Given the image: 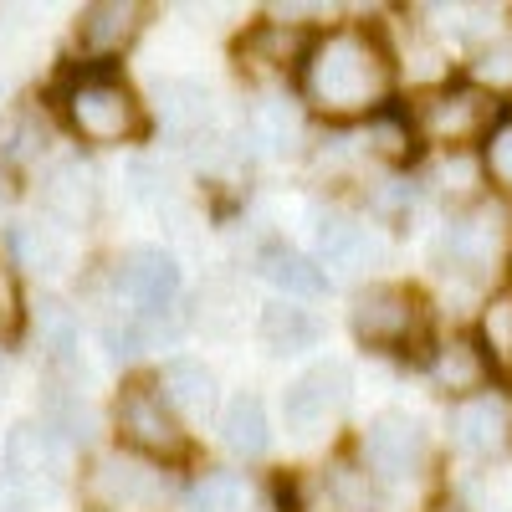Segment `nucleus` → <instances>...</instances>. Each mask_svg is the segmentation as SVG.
<instances>
[{"label": "nucleus", "mask_w": 512, "mask_h": 512, "mask_svg": "<svg viewBox=\"0 0 512 512\" xmlns=\"http://www.w3.org/2000/svg\"><path fill=\"white\" fill-rule=\"evenodd\" d=\"M297 88H303V103L328 123L374 118L390 108L395 93V52L374 26L359 21L313 31L303 67H297Z\"/></svg>", "instance_id": "1"}, {"label": "nucleus", "mask_w": 512, "mask_h": 512, "mask_svg": "<svg viewBox=\"0 0 512 512\" xmlns=\"http://www.w3.org/2000/svg\"><path fill=\"white\" fill-rule=\"evenodd\" d=\"M431 267L461 287H497L512 267V205L482 195L477 205H456L431 241Z\"/></svg>", "instance_id": "2"}, {"label": "nucleus", "mask_w": 512, "mask_h": 512, "mask_svg": "<svg viewBox=\"0 0 512 512\" xmlns=\"http://www.w3.org/2000/svg\"><path fill=\"white\" fill-rule=\"evenodd\" d=\"M405 113H410V128L425 149L477 154L487 144V134L502 123L507 103L492 98L487 88H477V82H466V77H441L425 93H415V103Z\"/></svg>", "instance_id": "3"}, {"label": "nucleus", "mask_w": 512, "mask_h": 512, "mask_svg": "<svg viewBox=\"0 0 512 512\" xmlns=\"http://www.w3.org/2000/svg\"><path fill=\"white\" fill-rule=\"evenodd\" d=\"M57 113L82 144H128L144 134V103L113 67H72L57 82Z\"/></svg>", "instance_id": "4"}, {"label": "nucleus", "mask_w": 512, "mask_h": 512, "mask_svg": "<svg viewBox=\"0 0 512 512\" xmlns=\"http://www.w3.org/2000/svg\"><path fill=\"white\" fill-rule=\"evenodd\" d=\"M349 328L374 354H410L415 344H425L431 308H425V297L405 282H369L349 308Z\"/></svg>", "instance_id": "5"}, {"label": "nucleus", "mask_w": 512, "mask_h": 512, "mask_svg": "<svg viewBox=\"0 0 512 512\" xmlns=\"http://www.w3.org/2000/svg\"><path fill=\"white\" fill-rule=\"evenodd\" d=\"M169 497L164 466L139 451H103L82 472V502L93 512H159Z\"/></svg>", "instance_id": "6"}, {"label": "nucleus", "mask_w": 512, "mask_h": 512, "mask_svg": "<svg viewBox=\"0 0 512 512\" xmlns=\"http://www.w3.org/2000/svg\"><path fill=\"white\" fill-rule=\"evenodd\" d=\"M113 431L123 441V451H139L149 461H180L190 451V436L180 415L169 410V400L159 395L154 379H128L118 390V405H113Z\"/></svg>", "instance_id": "7"}, {"label": "nucleus", "mask_w": 512, "mask_h": 512, "mask_svg": "<svg viewBox=\"0 0 512 512\" xmlns=\"http://www.w3.org/2000/svg\"><path fill=\"white\" fill-rule=\"evenodd\" d=\"M349 400H354V374H349V364L323 359V364H313L308 374H297V379L287 384L282 420H287V431H292L297 441H313V436L328 431V425L344 420Z\"/></svg>", "instance_id": "8"}, {"label": "nucleus", "mask_w": 512, "mask_h": 512, "mask_svg": "<svg viewBox=\"0 0 512 512\" xmlns=\"http://www.w3.org/2000/svg\"><path fill=\"white\" fill-rule=\"evenodd\" d=\"M113 287L134 318H164V313H180L175 303H180L185 277H180V262L164 246H134L118 256Z\"/></svg>", "instance_id": "9"}, {"label": "nucleus", "mask_w": 512, "mask_h": 512, "mask_svg": "<svg viewBox=\"0 0 512 512\" xmlns=\"http://www.w3.org/2000/svg\"><path fill=\"white\" fill-rule=\"evenodd\" d=\"M446 436L451 451L466 461H497L512 451V395L502 390H482L472 400H456L446 415Z\"/></svg>", "instance_id": "10"}, {"label": "nucleus", "mask_w": 512, "mask_h": 512, "mask_svg": "<svg viewBox=\"0 0 512 512\" xmlns=\"http://www.w3.org/2000/svg\"><path fill=\"white\" fill-rule=\"evenodd\" d=\"M6 482L21 492H57L67 482V441L41 420L6 431Z\"/></svg>", "instance_id": "11"}, {"label": "nucleus", "mask_w": 512, "mask_h": 512, "mask_svg": "<svg viewBox=\"0 0 512 512\" xmlns=\"http://www.w3.org/2000/svg\"><path fill=\"white\" fill-rule=\"evenodd\" d=\"M359 451H364L369 477L405 482V477H415L425 466V425L415 415H405V410H384V415L369 420Z\"/></svg>", "instance_id": "12"}, {"label": "nucleus", "mask_w": 512, "mask_h": 512, "mask_svg": "<svg viewBox=\"0 0 512 512\" xmlns=\"http://www.w3.org/2000/svg\"><path fill=\"white\" fill-rule=\"evenodd\" d=\"M292 512H379L369 466H354L349 456L318 466L313 477L292 482Z\"/></svg>", "instance_id": "13"}, {"label": "nucleus", "mask_w": 512, "mask_h": 512, "mask_svg": "<svg viewBox=\"0 0 512 512\" xmlns=\"http://www.w3.org/2000/svg\"><path fill=\"white\" fill-rule=\"evenodd\" d=\"M144 26H149V6H139V0H93L77 16V52L93 67H108L113 57L134 47Z\"/></svg>", "instance_id": "14"}, {"label": "nucleus", "mask_w": 512, "mask_h": 512, "mask_svg": "<svg viewBox=\"0 0 512 512\" xmlns=\"http://www.w3.org/2000/svg\"><path fill=\"white\" fill-rule=\"evenodd\" d=\"M425 374L436 379V390L451 395V405L472 400L482 390H497V364L482 349L477 333H451V338H441V344H431V354H425Z\"/></svg>", "instance_id": "15"}, {"label": "nucleus", "mask_w": 512, "mask_h": 512, "mask_svg": "<svg viewBox=\"0 0 512 512\" xmlns=\"http://www.w3.org/2000/svg\"><path fill=\"white\" fill-rule=\"evenodd\" d=\"M308 41L303 31H292L282 21H262V26H251L241 41H236V62L241 72L251 77H282L292 67H303V52H308Z\"/></svg>", "instance_id": "16"}, {"label": "nucleus", "mask_w": 512, "mask_h": 512, "mask_svg": "<svg viewBox=\"0 0 512 512\" xmlns=\"http://www.w3.org/2000/svg\"><path fill=\"white\" fill-rule=\"evenodd\" d=\"M41 205L67 226H88L98 216V175L82 159H57L41 180Z\"/></svg>", "instance_id": "17"}, {"label": "nucleus", "mask_w": 512, "mask_h": 512, "mask_svg": "<svg viewBox=\"0 0 512 512\" xmlns=\"http://www.w3.org/2000/svg\"><path fill=\"white\" fill-rule=\"evenodd\" d=\"M154 113H159V128L169 144H200L210 128V93L200 82L169 77L154 88Z\"/></svg>", "instance_id": "18"}, {"label": "nucleus", "mask_w": 512, "mask_h": 512, "mask_svg": "<svg viewBox=\"0 0 512 512\" xmlns=\"http://www.w3.org/2000/svg\"><path fill=\"white\" fill-rule=\"evenodd\" d=\"M379 256V241H374V226L354 221V216H318V267L328 272H364Z\"/></svg>", "instance_id": "19"}, {"label": "nucleus", "mask_w": 512, "mask_h": 512, "mask_svg": "<svg viewBox=\"0 0 512 512\" xmlns=\"http://www.w3.org/2000/svg\"><path fill=\"white\" fill-rule=\"evenodd\" d=\"M221 441L236 461H262L272 451V420H267V400L262 395H231V405L221 410Z\"/></svg>", "instance_id": "20"}, {"label": "nucleus", "mask_w": 512, "mask_h": 512, "mask_svg": "<svg viewBox=\"0 0 512 512\" xmlns=\"http://www.w3.org/2000/svg\"><path fill=\"white\" fill-rule=\"evenodd\" d=\"M159 395L169 400V410L175 415H190V420H205L210 410H216V374H210L200 359H169L159 374Z\"/></svg>", "instance_id": "21"}, {"label": "nucleus", "mask_w": 512, "mask_h": 512, "mask_svg": "<svg viewBox=\"0 0 512 512\" xmlns=\"http://www.w3.org/2000/svg\"><path fill=\"white\" fill-rule=\"evenodd\" d=\"M256 272H262L267 282H277L282 292H292V297L328 292V272L318 267V256H303L287 241H267L262 251H256Z\"/></svg>", "instance_id": "22"}, {"label": "nucleus", "mask_w": 512, "mask_h": 512, "mask_svg": "<svg viewBox=\"0 0 512 512\" xmlns=\"http://www.w3.org/2000/svg\"><path fill=\"white\" fill-rule=\"evenodd\" d=\"M256 333H262L267 354L287 359V354L313 349L318 338H323V323H318L308 308H297V303H267V308H262V323H256Z\"/></svg>", "instance_id": "23"}, {"label": "nucleus", "mask_w": 512, "mask_h": 512, "mask_svg": "<svg viewBox=\"0 0 512 512\" xmlns=\"http://www.w3.org/2000/svg\"><path fill=\"white\" fill-rule=\"evenodd\" d=\"M41 425H52L67 446L88 441V436H93V420H88V400H82V390L52 379L47 390H41Z\"/></svg>", "instance_id": "24"}, {"label": "nucleus", "mask_w": 512, "mask_h": 512, "mask_svg": "<svg viewBox=\"0 0 512 512\" xmlns=\"http://www.w3.org/2000/svg\"><path fill=\"white\" fill-rule=\"evenodd\" d=\"M36 338H41V354H47L52 369H72L77 364V344H82V328L72 318L67 303L47 297V303L36 308Z\"/></svg>", "instance_id": "25"}, {"label": "nucleus", "mask_w": 512, "mask_h": 512, "mask_svg": "<svg viewBox=\"0 0 512 512\" xmlns=\"http://www.w3.org/2000/svg\"><path fill=\"white\" fill-rule=\"evenodd\" d=\"M466 82L487 88L492 98H507L512 93V21L497 36H487L472 57H466Z\"/></svg>", "instance_id": "26"}, {"label": "nucleus", "mask_w": 512, "mask_h": 512, "mask_svg": "<svg viewBox=\"0 0 512 512\" xmlns=\"http://www.w3.org/2000/svg\"><path fill=\"white\" fill-rule=\"evenodd\" d=\"M185 507L190 512H241L246 507V482L236 472H200L185 487Z\"/></svg>", "instance_id": "27"}, {"label": "nucleus", "mask_w": 512, "mask_h": 512, "mask_svg": "<svg viewBox=\"0 0 512 512\" xmlns=\"http://www.w3.org/2000/svg\"><path fill=\"white\" fill-rule=\"evenodd\" d=\"M477 159H482V175H487L492 195L512 205V113H502V123L492 128L487 144L477 149Z\"/></svg>", "instance_id": "28"}, {"label": "nucleus", "mask_w": 512, "mask_h": 512, "mask_svg": "<svg viewBox=\"0 0 512 512\" xmlns=\"http://www.w3.org/2000/svg\"><path fill=\"white\" fill-rule=\"evenodd\" d=\"M369 149H374V154H384L390 164H405V159L420 149L415 128H410V113H395V108L374 113V118H369Z\"/></svg>", "instance_id": "29"}, {"label": "nucleus", "mask_w": 512, "mask_h": 512, "mask_svg": "<svg viewBox=\"0 0 512 512\" xmlns=\"http://www.w3.org/2000/svg\"><path fill=\"white\" fill-rule=\"evenodd\" d=\"M477 338H482V349L492 354L497 374H507L512 369V292H497L492 303H487Z\"/></svg>", "instance_id": "30"}, {"label": "nucleus", "mask_w": 512, "mask_h": 512, "mask_svg": "<svg viewBox=\"0 0 512 512\" xmlns=\"http://www.w3.org/2000/svg\"><path fill=\"white\" fill-rule=\"evenodd\" d=\"M26 328V297H21V277L16 262L0 256V338H16Z\"/></svg>", "instance_id": "31"}, {"label": "nucleus", "mask_w": 512, "mask_h": 512, "mask_svg": "<svg viewBox=\"0 0 512 512\" xmlns=\"http://www.w3.org/2000/svg\"><path fill=\"white\" fill-rule=\"evenodd\" d=\"M11 251L21 256L26 267H36V272H57V262H62V246L52 236H41L36 226H16L11 231Z\"/></svg>", "instance_id": "32"}, {"label": "nucleus", "mask_w": 512, "mask_h": 512, "mask_svg": "<svg viewBox=\"0 0 512 512\" xmlns=\"http://www.w3.org/2000/svg\"><path fill=\"white\" fill-rule=\"evenodd\" d=\"M41 149H47V128H36L31 113H21V118L6 128V144H0V154H6L11 164H26V159H36Z\"/></svg>", "instance_id": "33"}, {"label": "nucleus", "mask_w": 512, "mask_h": 512, "mask_svg": "<svg viewBox=\"0 0 512 512\" xmlns=\"http://www.w3.org/2000/svg\"><path fill=\"white\" fill-rule=\"evenodd\" d=\"M0 512H31L26 492H21V487H11V482H0Z\"/></svg>", "instance_id": "34"}, {"label": "nucleus", "mask_w": 512, "mask_h": 512, "mask_svg": "<svg viewBox=\"0 0 512 512\" xmlns=\"http://www.w3.org/2000/svg\"><path fill=\"white\" fill-rule=\"evenodd\" d=\"M431 512H466V507H461L456 497H436V502H431Z\"/></svg>", "instance_id": "35"}, {"label": "nucleus", "mask_w": 512, "mask_h": 512, "mask_svg": "<svg viewBox=\"0 0 512 512\" xmlns=\"http://www.w3.org/2000/svg\"><path fill=\"white\" fill-rule=\"evenodd\" d=\"M11 195V185H6V175H0V200H6Z\"/></svg>", "instance_id": "36"}, {"label": "nucleus", "mask_w": 512, "mask_h": 512, "mask_svg": "<svg viewBox=\"0 0 512 512\" xmlns=\"http://www.w3.org/2000/svg\"><path fill=\"white\" fill-rule=\"evenodd\" d=\"M0 379H6V359H0Z\"/></svg>", "instance_id": "37"}, {"label": "nucleus", "mask_w": 512, "mask_h": 512, "mask_svg": "<svg viewBox=\"0 0 512 512\" xmlns=\"http://www.w3.org/2000/svg\"><path fill=\"white\" fill-rule=\"evenodd\" d=\"M507 512H512V507H507Z\"/></svg>", "instance_id": "38"}]
</instances>
